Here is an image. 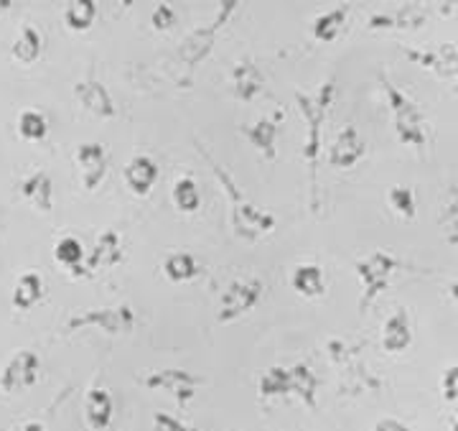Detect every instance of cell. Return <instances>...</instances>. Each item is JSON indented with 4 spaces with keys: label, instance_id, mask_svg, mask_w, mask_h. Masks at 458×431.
Masks as SVG:
<instances>
[{
    "label": "cell",
    "instance_id": "60d3db41",
    "mask_svg": "<svg viewBox=\"0 0 458 431\" xmlns=\"http://www.w3.org/2000/svg\"><path fill=\"white\" fill-rule=\"evenodd\" d=\"M11 5H13L11 0H0V16H3L5 11H11Z\"/></svg>",
    "mask_w": 458,
    "mask_h": 431
},
{
    "label": "cell",
    "instance_id": "ba28073f",
    "mask_svg": "<svg viewBox=\"0 0 458 431\" xmlns=\"http://www.w3.org/2000/svg\"><path fill=\"white\" fill-rule=\"evenodd\" d=\"M405 56L418 66L433 72L438 80L448 82L458 95V47L445 41L438 49H405Z\"/></svg>",
    "mask_w": 458,
    "mask_h": 431
},
{
    "label": "cell",
    "instance_id": "8992f818",
    "mask_svg": "<svg viewBox=\"0 0 458 431\" xmlns=\"http://www.w3.org/2000/svg\"><path fill=\"white\" fill-rule=\"evenodd\" d=\"M262 291H265V283L255 276H240V279L229 281L216 304V322L232 324V322L250 315L260 304Z\"/></svg>",
    "mask_w": 458,
    "mask_h": 431
},
{
    "label": "cell",
    "instance_id": "ab89813d",
    "mask_svg": "<svg viewBox=\"0 0 458 431\" xmlns=\"http://www.w3.org/2000/svg\"><path fill=\"white\" fill-rule=\"evenodd\" d=\"M448 294H451V298L456 301V306H458V281L448 283Z\"/></svg>",
    "mask_w": 458,
    "mask_h": 431
},
{
    "label": "cell",
    "instance_id": "277c9868",
    "mask_svg": "<svg viewBox=\"0 0 458 431\" xmlns=\"http://www.w3.org/2000/svg\"><path fill=\"white\" fill-rule=\"evenodd\" d=\"M403 268V261L390 253V250H375L372 255L361 258L354 263V271L360 276L361 283V298H360V312L367 315L369 306L375 304L379 294H385L393 283L394 273Z\"/></svg>",
    "mask_w": 458,
    "mask_h": 431
},
{
    "label": "cell",
    "instance_id": "30bf717a",
    "mask_svg": "<svg viewBox=\"0 0 458 431\" xmlns=\"http://www.w3.org/2000/svg\"><path fill=\"white\" fill-rule=\"evenodd\" d=\"M201 378H197L194 373L189 370H181V367H165V370H153L148 373L146 388L150 391H165L176 398L179 403H189L191 398L197 396Z\"/></svg>",
    "mask_w": 458,
    "mask_h": 431
},
{
    "label": "cell",
    "instance_id": "e0dca14e",
    "mask_svg": "<svg viewBox=\"0 0 458 431\" xmlns=\"http://www.w3.org/2000/svg\"><path fill=\"white\" fill-rule=\"evenodd\" d=\"M410 342H412V322H410L408 309L400 306L382 324V349L390 355H397V352L408 349Z\"/></svg>",
    "mask_w": 458,
    "mask_h": 431
},
{
    "label": "cell",
    "instance_id": "52a82bcc",
    "mask_svg": "<svg viewBox=\"0 0 458 431\" xmlns=\"http://www.w3.org/2000/svg\"><path fill=\"white\" fill-rule=\"evenodd\" d=\"M99 330L105 334H128L135 330V312L128 304L117 306H98V309H84L80 315L69 316L64 332Z\"/></svg>",
    "mask_w": 458,
    "mask_h": 431
},
{
    "label": "cell",
    "instance_id": "4fadbf2b",
    "mask_svg": "<svg viewBox=\"0 0 458 431\" xmlns=\"http://www.w3.org/2000/svg\"><path fill=\"white\" fill-rule=\"evenodd\" d=\"M280 120H283V110L276 113L273 117H260L255 123H245L240 128L242 135L250 141V146L260 151V156H265L267 161H276V156H278L276 143H278L280 135Z\"/></svg>",
    "mask_w": 458,
    "mask_h": 431
},
{
    "label": "cell",
    "instance_id": "6da1fadb",
    "mask_svg": "<svg viewBox=\"0 0 458 431\" xmlns=\"http://www.w3.org/2000/svg\"><path fill=\"white\" fill-rule=\"evenodd\" d=\"M197 151L204 156V161L212 168L214 179L219 182V186H222L225 194H227L229 225H232V232H234L240 240H245V243H258L260 237L270 235V232L278 228V217L273 215V212H267V210H260L258 204H252V202L242 194V189L237 186V182L232 179V174H229L227 168L219 164L199 141Z\"/></svg>",
    "mask_w": 458,
    "mask_h": 431
},
{
    "label": "cell",
    "instance_id": "ffe728a7",
    "mask_svg": "<svg viewBox=\"0 0 458 431\" xmlns=\"http://www.w3.org/2000/svg\"><path fill=\"white\" fill-rule=\"evenodd\" d=\"M113 414L114 403L110 391L107 388H99V385L89 388L87 396H84V418H87V424L95 431L107 429L110 421H113Z\"/></svg>",
    "mask_w": 458,
    "mask_h": 431
},
{
    "label": "cell",
    "instance_id": "7402d4cb",
    "mask_svg": "<svg viewBox=\"0 0 458 431\" xmlns=\"http://www.w3.org/2000/svg\"><path fill=\"white\" fill-rule=\"evenodd\" d=\"M44 291H47V286H44L41 273L38 271H26V273L18 276L11 304H13V309H18V312H31L36 304H41Z\"/></svg>",
    "mask_w": 458,
    "mask_h": 431
},
{
    "label": "cell",
    "instance_id": "83f0119b",
    "mask_svg": "<svg viewBox=\"0 0 458 431\" xmlns=\"http://www.w3.org/2000/svg\"><path fill=\"white\" fill-rule=\"evenodd\" d=\"M62 18H64V26L69 31H89L98 21V3L95 0H72L64 5Z\"/></svg>",
    "mask_w": 458,
    "mask_h": 431
},
{
    "label": "cell",
    "instance_id": "cb8c5ba5",
    "mask_svg": "<svg viewBox=\"0 0 458 431\" xmlns=\"http://www.w3.org/2000/svg\"><path fill=\"white\" fill-rule=\"evenodd\" d=\"M41 54H44V36H41V31L36 26L26 23L16 36L13 47H11V56L16 59L18 65L29 66L33 62H38Z\"/></svg>",
    "mask_w": 458,
    "mask_h": 431
},
{
    "label": "cell",
    "instance_id": "7a4b0ae2",
    "mask_svg": "<svg viewBox=\"0 0 458 431\" xmlns=\"http://www.w3.org/2000/svg\"><path fill=\"white\" fill-rule=\"evenodd\" d=\"M336 98V82L328 80L316 92H301L295 90L293 99L298 105V113L306 120V146H303V159L309 164V177H311V207H318V159H321V135L327 125L328 110Z\"/></svg>",
    "mask_w": 458,
    "mask_h": 431
},
{
    "label": "cell",
    "instance_id": "9a60e30c",
    "mask_svg": "<svg viewBox=\"0 0 458 431\" xmlns=\"http://www.w3.org/2000/svg\"><path fill=\"white\" fill-rule=\"evenodd\" d=\"M158 177H161L158 164L148 153H135L123 168V179H125L128 189L135 197H148L153 192L156 182H158Z\"/></svg>",
    "mask_w": 458,
    "mask_h": 431
},
{
    "label": "cell",
    "instance_id": "836d02e7",
    "mask_svg": "<svg viewBox=\"0 0 458 431\" xmlns=\"http://www.w3.org/2000/svg\"><path fill=\"white\" fill-rule=\"evenodd\" d=\"M441 393L443 401L451 406V431H458V365L443 370Z\"/></svg>",
    "mask_w": 458,
    "mask_h": 431
},
{
    "label": "cell",
    "instance_id": "f35d334b",
    "mask_svg": "<svg viewBox=\"0 0 458 431\" xmlns=\"http://www.w3.org/2000/svg\"><path fill=\"white\" fill-rule=\"evenodd\" d=\"M443 16H458V3H441Z\"/></svg>",
    "mask_w": 458,
    "mask_h": 431
},
{
    "label": "cell",
    "instance_id": "e575fe53",
    "mask_svg": "<svg viewBox=\"0 0 458 431\" xmlns=\"http://www.w3.org/2000/svg\"><path fill=\"white\" fill-rule=\"evenodd\" d=\"M387 202H390V207H393L400 217H405V220H412V217H415V192H412L410 186H400V184H397V186H390Z\"/></svg>",
    "mask_w": 458,
    "mask_h": 431
},
{
    "label": "cell",
    "instance_id": "4316f807",
    "mask_svg": "<svg viewBox=\"0 0 458 431\" xmlns=\"http://www.w3.org/2000/svg\"><path fill=\"white\" fill-rule=\"evenodd\" d=\"M291 393L301 398L309 409H316V396H318V375L313 373L311 365L295 363L291 367Z\"/></svg>",
    "mask_w": 458,
    "mask_h": 431
},
{
    "label": "cell",
    "instance_id": "44dd1931",
    "mask_svg": "<svg viewBox=\"0 0 458 431\" xmlns=\"http://www.w3.org/2000/svg\"><path fill=\"white\" fill-rule=\"evenodd\" d=\"M426 23V11L415 3L403 5L393 13H372L369 16V29L379 31V29H418Z\"/></svg>",
    "mask_w": 458,
    "mask_h": 431
},
{
    "label": "cell",
    "instance_id": "d4e9b609",
    "mask_svg": "<svg viewBox=\"0 0 458 431\" xmlns=\"http://www.w3.org/2000/svg\"><path fill=\"white\" fill-rule=\"evenodd\" d=\"M161 271H164V276L168 279V281L186 283V281H194L199 273H201V263H199L191 253L179 250V253H168V255H165Z\"/></svg>",
    "mask_w": 458,
    "mask_h": 431
},
{
    "label": "cell",
    "instance_id": "74e56055",
    "mask_svg": "<svg viewBox=\"0 0 458 431\" xmlns=\"http://www.w3.org/2000/svg\"><path fill=\"white\" fill-rule=\"evenodd\" d=\"M375 431H410V427L397 418H382L375 424Z\"/></svg>",
    "mask_w": 458,
    "mask_h": 431
},
{
    "label": "cell",
    "instance_id": "2e32d148",
    "mask_svg": "<svg viewBox=\"0 0 458 431\" xmlns=\"http://www.w3.org/2000/svg\"><path fill=\"white\" fill-rule=\"evenodd\" d=\"M262 90H265V74L255 59L245 56L232 66V92L240 102H252L255 98H260Z\"/></svg>",
    "mask_w": 458,
    "mask_h": 431
},
{
    "label": "cell",
    "instance_id": "484cf974",
    "mask_svg": "<svg viewBox=\"0 0 458 431\" xmlns=\"http://www.w3.org/2000/svg\"><path fill=\"white\" fill-rule=\"evenodd\" d=\"M438 225H441L443 237L448 246L458 248V186L448 184L445 194L441 199V210H438Z\"/></svg>",
    "mask_w": 458,
    "mask_h": 431
},
{
    "label": "cell",
    "instance_id": "ac0fdd59",
    "mask_svg": "<svg viewBox=\"0 0 458 431\" xmlns=\"http://www.w3.org/2000/svg\"><path fill=\"white\" fill-rule=\"evenodd\" d=\"M123 261V237L117 230H102L99 232L98 243L87 258V276L95 271H105V268H114Z\"/></svg>",
    "mask_w": 458,
    "mask_h": 431
},
{
    "label": "cell",
    "instance_id": "603a6c76",
    "mask_svg": "<svg viewBox=\"0 0 458 431\" xmlns=\"http://www.w3.org/2000/svg\"><path fill=\"white\" fill-rule=\"evenodd\" d=\"M291 286L295 294L303 298H318L327 294V276L324 268L318 263H301L295 265L293 276H291Z\"/></svg>",
    "mask_w": 458,
    "mask_h": 431
},
{
    "label": "cell",
    "instance_id": "5bb4252c",
    "mask_svg": "<svg viewBox=\"0 0 458 431\" xmlns=\"http://www.w3.org/2000/svg\"><path fill=\"white\" fill-rule=\"evenodd\" d=\"M364 141H361L360 131L354 125H344L339 135L334 138L331 149H328V164L334 168H352L364 159Z\"/></svg>",
    "mask_w": 458,
    "mask_h": 431
},
{
    "label": "cell",
    "instance_id": "f546056e",
    "mask_svg": "<svg viewBox=\"0 0 458 431\" xmlns=\"http://www.w3.org/2000/svg\"><path fill=\"white\" fill-rule=\"evenodd\" d=\"M54 258H56V263H62L64 268H69L72 276H87L82 268L84 246L80 237H74V235L62 237V240L54 246Z\"/></svg>",
    "mask_w": 458,
    "mask_h": 431
},
{
    "label": "cell",
    "instance_id": "d6a6232c",
    "mask_svg": "<svg viewBox=\"0 0 458 431\" xmlns=\"http://www.w3.org/2000/svg\"><path fill=\"white\" fill-rule=\"evenodd\" d=\"M47 133H49V120L47 116L41 113V110H23L21 116H18V135L23 138V141H29V143H38V141H44L47 138Z\"/></svg>",
    "mask_w": 458,
    "mask_h": 431
},
{
    "label": "cell",
    "instance_id": "d590c367",
    "mask_svg": "<svg viewBox=\"0 0 458 431\" xmlns=\"http://www.w3.org/2000/svg\"><path fill=\"white\" fill-rule=\"evenodd\" d=\"M176 21H179V16H176V11H174L168 3H158L156 11L150 13V26H153L156 31H168V29H174Z\"/></svg>",
    "mask_w": 458,
    "mask_h": 431
},
{
    "label": "cell",
    "instance_id": "8d00e7d4",
    "mask_svg": "<svg viewBox=\"0 0 458 431\" xmlns=\"http://www.w3.org/2000/svg\"><path fill=\"white\" fill-rule=\"evenodd\" d=\"M153 424H156V431H197L191 429V427H186L179 418H174L171 414H156L153 416Z\"/></svg>",
    "mask_w": 458,
    "mask_h": 431
},
{
    "label": "cell",
    "instance_id": "4dcf8cb0",
    "mask_svg": "<svg viewBox=\"0 0 458 431\" xmlns=\"http://www.w3.org/2000/svg\"><path fill=\"white\" fill-rule=\"evenodd\" d=\"M346 13H349L346 8H334V11H327V13L313 18V39L321 44H334L346 23Z\"/></svg>",
    "mask_w": 458,
    "mask_h": 431
},
{
    "label": "cell",
    "instance_id": "d6986e66",
    "mask_svg": "<svg viewBox=\"0 0 458 431\" xmlns=\"http://www.w3.org/2000/svg\"><path fill=\"white\" fill-rule=\"evenodd\" d=\"M21 194L31 202L33 207L44 215H49L54 210V179L47 168H38L29 174L23 182H21Z\"/></svg>",
    "mask_w": 458,
    "mask_h": 431
},
{
    "label": "cell",
    "instance_id": "7c38bea8",
    "mask_svg": "<svg viewBox=\"0 0 458 431\" xmlns=\"http://www.w3.org/2000/svg\"><path fill=\"white\" fill-rule=\"evenodd\" d=\"M74 98L89 116L99 117V120L117 117V105H114L113 95L99 80H82L74 84Z\"/></svg>",
    "mask_w": 458,
    "mask_h": 431
},
{
    "label": "cell",
    "instance_id": "3957f363",
    "mask_svg": "<svg viewBox=\"0 0 458 431\" xmlns=\"http://www.w3.org/2000/svg\"><path fill=\"white\" fill-rule=\"evenodd\" d=\"M379 84L385 87V98L393 113L394 135L403 146L423 151L428 146V120L423 108L415 99L405 95L397 84L387 77V72H379Z\"/></svg>",
    "mask_w": 458,
    "mask_h": 431
},
{
    "label": "cell",
    "instance_id": "9c48e42d",
    "mask_svg": "<svg viewBox=\"0 0 458 431\" xmlns=\"http://www.w3.org/2000/svg\"><path fill=\"white\" fill-rule=\"evenodd\" d=\"M41 373V358L33 349H18L16 355L3 365L0 370V391L3 393H18L26 391L38 381Z\"/></svg>",
    "mask_w": 458,
    "mask_h": 431
},
{
    "label": "cell",
    "instance_id": "8fae6325",
    "mask_svg": "<svg viewBox=\"0 0 458 431\" xmlns=\"http://www.w3.org/2000/svg\"><path fill=\"white\" fill-rule=\"evenodd\" d=\"M74 164L80 168V179H82L84 189L87 192H95L99 184H102V179L107 177V166H110L107 149L102 143L87 141L82 146H77Z\"/></svg>",
    "mask_w": 458,
    "mask_h": 431
},
{
    "label": "cell",
    "instance_id": "f1b7e54d",
    "mask_svg": "<svg viewBox=\"0 0 458 431\" xmlns=\"http://www.w3.org/2000/svg\"><path fill=\"white\" fill-rule=\"evenodd\" d=\"M258 393L260 398L291 396V367L270 365L267 370H262L260 381H258Z\"/></svg>",
    "mask_w": 458,
    "mask_h": 431
},
{
    "label": "cell",
    "instance_id": "1f68e13d",
    "mask_svg": "<svg viewBox=\"0 0 458 431\" xmlns=\"http://www.w3.org/2000/svg\"><path fill=\"white\" fill-rule=\"evenodd\" d=\"M171 199H174L176 210L183 212V215H194L199 207H201V194H199V186L191 177H181V179L174 182Z\"/></svg>",
    "mask_w": 458,
    "mask_h": 431
},
{
    "label": "cell",
    "instance_id": "5b68a950",
    "mask_svg": "<svg viewBox=\"0 0 458 431\" xmlns=\"http://www.w3.org/2000/svg\"><path fill=\"white\" fill-rule=\"evenodd\" d=\"M237 0H225V3H219V8H216V13L209 23H204V26H197L194 31L189 33L183 41H181L179 47V62L186 69H194L199 66L209 54H212L214 44H216V36L219 31L225 29L229 23V18L237 13Z\"/></svg>",
    "mask_w": 458,
    "mask_h": 431
}]
</instances>
